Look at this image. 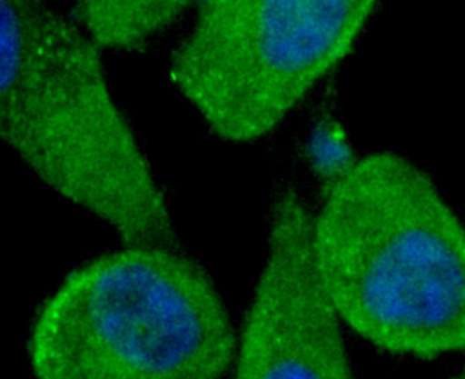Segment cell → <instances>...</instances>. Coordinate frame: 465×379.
I'll return each instance as SVG.
<instances>
[{
    "label": "cell",
    "mask_w": 465,
    "mask_h": 379,
    "mask_svg": "<svg viewBox=\"0 0 465 379\" xmlns=\"http://www.w3.org/2000/svg\"><path fill=\"white\" fill-rule=\"evenodd\" d=\"M318 277L341 323L411 357L465 351V227L433 179L394 153L335 176L312 219Z\"/></svg>",
    "instance_id": "1"
},
{
    "label": "cell",
    "mask_w": 465,
    "mask_h": 379,
    "mask_svg": "<svg viewBox=\"0 0 465 379\" xmlns=\"http://www.w3.org/2000/svg\"><path fill=\"white\" fill-rule=\"evenodd\" d=\"M0 133L50 191L125 246L174 247L171 209L111 95L101 52L70 16L2 2Z\"/></svg>",
    "instance_id": "2"
},
{
    "label": "cell",
    "mask_w": 465,
    "mask_h": 379,
    "mask_svg": "<svg viewBox=\"0 0 465 379\" xmlns=\"http://www.w3.org/2000/svg\"><path fill=\"white\" fill-rule=\"evenodd\" d=\"M237 344L196 262L125 246L65 275L35 318L29 358L37 379H219Z\"/></svg>",
    "instance_id": "3"
},
{
    "label": "cell",
    "mask_w": 465,
    "mask_h": 379,
    "mask_svg": "<svg viewBox=\"0 0 465 379\" xmlns=\"http://www.w3.org/2000/svg\"><path fill=\"white\" fill-rule=\"evenodd\" d=\"M375 0H206L172 55V85L207 128L250 144L352 53Z\"/></svg>",
    "instance_id": "4"
},
{
    "label": "cell",
    "mask_w": 465,
    "mask_h": 379,
    "mask_svg": "<svg viewBox=\"0 0 465 379\" xmlns=\"http://www.w3.org/2000/svg\"><path fill=\"white\" fill-rule=\"evenodd\" d=\"M312 219L294 191L272 204L264 264L237 344L236 379H355L315 267Z\"/></svg>",
    "instance_id": "5"
},
{
    "label": "cell",
    "mask_w": 465,
    "mask_h": 379,
    "mask_svg": "<svg viewBox=\"0 0 465 379\" xmlns=\"http://www.w3.org/2000/svg\"><path fill=\"white\" fill-rule=\"evenodd\" d=\"M191 5L179 0H91L75 4L70 19L100 52H141L159 33L178 22Z\"/></svg>",
    "instance_id": "6"
},
{
    "label": "cell",
    "mask_w": 465,
    "mask_h": 379,
    "mask_svg": "<svg viewBox=\"0 0 465 379\" xmlns=\"http://www.w3.org/2000/svg\"><path fill=\"white\" fill-rule=\"evenodd\" d=\"M450 379H465V366H462L461 370L454 374Z\"/></svg>",
    "instance_id": "7"
}]
</instances>
